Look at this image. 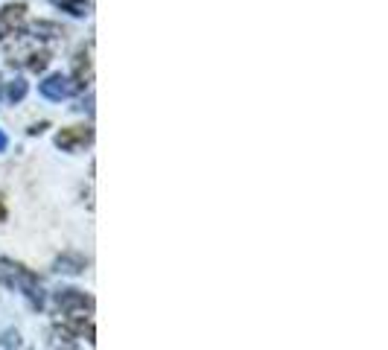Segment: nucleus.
I'll return each instance as SVG.
<instances>
[{
	"label": "nucleus",
	"instance_id": "obj_12",
	"mask_svg": "<svg viewBox=\"0 0 388 350\" xmlns=\"http://www.w3.org/2000/svg\"><path fill=\"white\" fill-rule=\"evenodd\" d=\"M3 219H6V207H3V204H0V222H3Z\"/></svg>",
	"mask_w": 388,
	"mask_h": 350
},
{
	"label": "nucleus",
	"instance_id": "obj_10",
	"mask_svg": "<svg viewBox=\"0 0 388 350\" xmlns=\"http://www.w3.org/2000/svg\"><path fill=\"white\" fill-rule=\"evenodd\" d=\"M44 64H47V53L33 55V62H30V67H33V70H44Z\"/></svg>",
	"mask_w": 388,
	"mask_h": 350
},
{
	"label": "nucleus",
	"instance_id": "obj_5",
	"mask_svg": "<svg viewBox=\"0 0 388 350\" xmlns=\"http://www.w3.org/2000/svg\"><path fill=\"white\" fill-rule=\"evenodd\" d=\"M24 6L21 3H12L6 9H0V38H9V35H15V30L21 26L24 21Z\"/></svg>",
	"mask_w": 388,
	"mask_h": 350
},
{
	"label": "nucleus",
	"instance_id": "obj_6",
	"mask_svg": "<svg viewBox=\"0 0 388 350\" xmlns=\"http://www.w3.org/2000/svg\"><path fill=\"white\" fill-rule=\"evenodd\" d=\"M85 269V260H82L79 254H62L59 260H55V272H64V274H76Z\"/></svg>",
	"mask_w": 388,
	"mask_h": 350
},
{
	"label": "nucleus",
	"instance_id": "obj_11",
	"mask_svg": "<svg viewBox=\"0 0 388 350\" xmlns=\"http://www.w3.org/2000/svg\"><path fill=\"white\" fill-rule=\"evenodd\" d=\"M6 146H9V140H6L3 132H0V152H6Z\"/></svg>",
	"mask_w": 388,
	"mask_h": 350
},
{
	"label": "nucleus",
	"instance_id": "obj_8",
	"mask_svg": "<svg viewBox=\"0 0 388 350\" xmlns=\"http://www.w3.org/2000/svg\"><path fill=\"white\" fill-rule=\"evenodd\" d=\"M24 94H26V82L24 79H15V82H12V85H9V100H24Z\"/></svg>",
	"mask_w": 388,
	"mask_h": 350
},
{
	"label": "nucleus",
	"instance_id": "obj_2",
	"mask_svg": "<svg viewBox=\"0 0 388 350\" xmlns=\"http://www.w3.org/2000/svg\"><path fill=\"white\" fill-rule=\"evenodd\" d=\"M55 304H59V310H62L67 318L85 315V313L94 310V301L85 295V292H79V289H62L59 295H55Z\"/></svg>",
	"mask_w": 388,
	"mask_h": 350
},
{
	"label": "nucleus",
	"instance_id": "obj_4",
	"mask_svg": "<svg viewBox=\"0 0 388 350\" xmlns=\"http://www.w3.org/2000/svg\"><path fill=\"white\" fill-rule=\"evenodd\" d=\"M94 140V132L85 129V125H71V129H62L55 134V146L64 149V152H73L79 146H88Z\"/></svg>",
	"mask_w": 388,
	"mask_h": 350
},
{
	"label": "nucleus",
	"instance_id": "obj_3",
	"mask_svg": "<svg viewBox=\"0 0 388 350\" xmlns=\"http://www.w3.org/2000/svg\"><path fill=\"white\" fill-rule=\"evenodd\" d=\"M82 85L76 79H71V76H62V73H55V76H47L44 82H41V94L47 96V100H67V96H73L76 91H79Z\"/></svg>",
	"mask_w": 388,
	"mask_h": 350
},
{
	"label": "nucleus",
	"instance_id": "obj_9",
	"mask_svg": "<svg viewBox=\"0 0 388 350\" xmlns=\"http://www.w3.org/2000/svg\"><path fill=\"white\" fill-rule=\"evenodd\" d=\"M21 347V335L18 333H6L3 342H0V350H18Z\"/></svg>",
	"mask_w": 388,
	"mask_h": 350
},
{
	"label": "nucleus",
	"instance_id": "obj_1",
	"mask_svg": "<svg viewBox=\"0 0 388 350\" xmlns=\"http://www.w3.org/2000/svg\"><path fill=\"white\" fill-rule=\"evenodd\" d=\"M0 280H3L6 286L12 289H18L24 292L26 298H30L33 306H41L44 304V292H41V283H38V277L30 272V269H24L21 263H12V260H0Z\"/></svg>",
	"mask_w": 388,
	"mask_h": 350
},
{
	"label": "nucleus",
	"instance_id": "obj_7",
	"mask_svg": "<svg viewBox=\"0 0 388 350\" xmlns=\"http://www.w3.org/2000/svg\"><path fill=\"white\" fill-rule=\"evenodd\" d=\"M59 6H64L67 12H73V15H85L88 12V0H55Z\"/></svg>",
	"mask_w": 388,
	"mask_h": 350
}]
</instances>
